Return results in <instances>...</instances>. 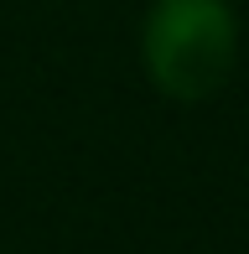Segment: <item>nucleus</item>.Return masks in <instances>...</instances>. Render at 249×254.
Here are the masks:
<instances>
[{"instance_id": "nucleus-1", "label": "nucleus", "mask_w": 249, "mask_h": 254, "mask_svg": "<svg viewBox=\"0 0 249 254\" xmlns=\"http://www.w3.org/2000/svg\"><path fill=\"white\" fill-rule=\"evenodd\" d=\"M239 26L229 0H156L145 16V67L166 99H213L234 73Z\"/></svg>"}]
</instances>
